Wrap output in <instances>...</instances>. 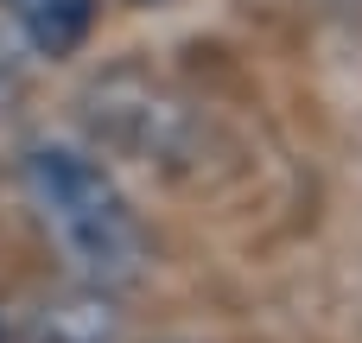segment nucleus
<instances>
[{
    "instance_id": "obj_2",
    "label": "nucleus",
    "mask_w": 362,
    "mask_h": 343,
    "mask_svg": "<svg viewBox=\"0 0 362 343\" xmlns=\"http://www.w3.org/2000/svg\"><path fill=\"white\" fill-rule=\"evenodd\" d=\"M0 6L19 19V32L45 57H70L95 25V0H0Z\"/></svg>"
},
{
    "instance_id": "obj_1",
    "label": "nucleus",
    "mask_w": 362,
    "mask_h": 343,
    "mask_svg": "<svg viewBox=\"0 0 362 343\" xmlns=\"http://www.w3.org/2000/svg\"><path fill=\"white\" fill-rule=\"evenodd\" d=\"M19 178H25V197H32L45 236L57 242V255L70 261L76 280H89L95 293H121L146 274L140 216L127 210V197L89 153H76L64 140H38L25 153Z\"/></svg>"
}]
</instances>
